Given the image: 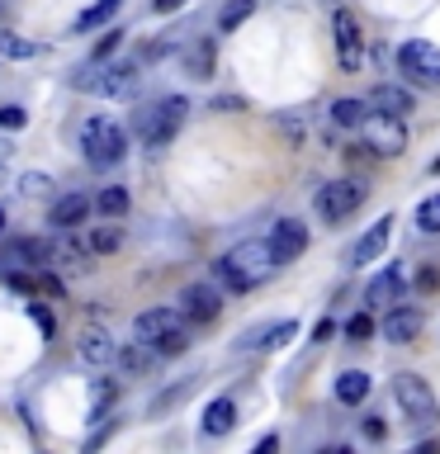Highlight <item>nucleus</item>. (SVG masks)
Listing matches in <instances>:
<instances>
[{
    "instance_id": "obj_1",
    "label": "nucleus",
    "mask_w": 440,
    "mask_h": 454,
    "mask_svg": "<svg viewBox=\"0 0 440 454\" xmlns=\"http://www.w3.org/2000/svg\"><path fill=\"white\" fill-rule=\"evenodd\" d=\"M275 270L279 265H275V255H270V241L251 237V241H237L227 255L213 261V279H218L227 294H247V289H255V284H265Z\"/></svg>"
},
{
    "instance_id": "obj_2",
    "label": "nucleus",
    "mask_w": 440,
    "mask_h": 454,
    "mask_svg": "<svg viewBox=\"0 0 440 454\" xmlns=\"http://www.w3.org/2000/svg\"><path fill=\"white\" fill-rule=\"evenodd\" d=\"M185 114H190V99H185V95H166V99H156V105H142L133 114V128H138L142 147H147V152L170 147L176 133L185 128Z\"/></svg>"
},
{
    "instance_id": "obj_3",
    "label": "nucleus",
    "mask_w": 440,
    "mask_h": 454,
    "mask_svg": "<svg viewBox=\"0 0 440 454\" xmlns=\"http://www.w3.org/2000/svg\"><path fill=\"white\" fill-rule=\"evenodd\" d=\"M71 85L85 95H105V99H133L142 90V76L133 62H90L81 67L76 76H71Z\"/></svg>"
},
{
    "instance_id": "obj_4",
    "label": "nucleus",
    "mask_w": 440,
    "mask_h": 454,
    "mask_svg": "<svg viewBox=\"0 0 440 454\" xmlns=\"http://www.w3.org/2000/svg\"><path fill=\"white\" fill-rule=\"evenodd\" d=\"M393 397H397V407H403V421L417 435H426V431L440 426V403H436L431 383H426L421 374H397L393 379Z\"/></svg>"
},
{
    "instance_id": "obj_5",
    "label": "nucleus",
    "mask_w": 440,
    "mask_h": 454,
    "mask_svg": "<svg viewBox=\"0 0 440 454\" xmlns=\"http://www.w3.org/2000/svg\"><path fill=\"white\" fill-rule=\"evenodd\" d=\"M81 152L90 170H109L128 156V133L109 119H85L81 123Z\"/></svg>"
},
{
    "instance_id": "obj_6",
    "label": "nucleus",
    "mask_w": 440,
    "mask_h": 454,
    "mask_svg": "<svg viewBox=\"0 0 440 454\" xmlns=\"http://www.w3.org/2000/svg\"><path fill=\"white\" fill-rule=\"evenodd\" d=\"M397 71H403L412 85L436 90V85H440V48L431 38H407L403 48H397Z\"/></svg>"
},
{
    "instance_id": "obj_7",
    "label": "nucleus",
    "mask_w": 440,
    "mask_h": 454,
    "mask_svg": "<svg viewBox=\"0 0 440 454\" xmlns=\"http://www.w3.org/2000/svg\"><path fill=\"white\" fill-rule=\"evenodd\" d=\"M360 204H365V184L360 180H326L318 190V218L322 223H346Z\"/></svg>"
},
{
    "instance_id": "obj_8",
    "label": "nucleus",
    "mask_w": 440,
    "mask_h": 454,
    "mask_svg": "<svg viewBox=\"0 0 440 454\" xmlns=\"http://www.w3.org/2000/svg\"><path fill=\"white\" fill-rule=\"evenodd\" d=\"M332 38H336V62L341 71H360L365 67V38H360V20L350 10L332 14Z\"/></svg>"
},
{
    "instance_id": "obj_9",
    "label": "nucleus",
    "mask_w": 440,
    "mask_h": 454,
    "mask_svg": "<svg viewBox=\"0 0 440 454\" xmlns=\"http://www.w3.org/2000/svg\"><path fill=\"white\" fill-rule=\"evenodd\" d=\"M365 147L374 156H397L407 147V123L403 119H383V114H369L365 119Z\"/></svg>"
},
{
    "instance_id": "obj_10",
    "label": "nucleus",
    "mask_w": 440,
    "mask_h": 454,
    "mask_svg": "<svg viewBox=\"0 0 440 454\" xmlns=\"http://www.w3.org/2000/svg\"><path fill=\"white\" fill-rule=\"evenodd\" d=\"M270 255H275V265H289L298 261V255L308 251V227L298 223V218H279L275 227H270Z\"/></svg>"
},
{
    "instance_id": "obj_11",
    "label": "nucleus",
    "mask_w": 440,
    "mask_h": 454,
    "mask_svg": "<svg viewBox=\"0 0 440 454\" xmlns=\"http://www.w3.org/2000/svg\"><path fill=\"white\" fill-rule=\"evenodd\" d=\"M0 261L5 265H14V270H48V261H52V247L43 237H14V241H5L0 247Z\"/></svg>"
},
{
    "instance_id": "obj_12",
    "label": "nucleus",
    "mask_w": 440,
    "mask_h": 454,
    "mask_svg": "<svg viewBox=\"0 0 440 454\" xmlns=\"http://www.w3.org/2000/svg\"><path fill=\"white\" fill-rule=\"evenodd\" d=\"M223 312V294L213 289V284H190V289L180 294V317L185 322H194V326H204L213 322Z\"/></svg>"
},
{
    "instance_id": "obj_13",
    "label": "nucleus",
    "mask_w": 440,
    "mask_h": 454,
    "mask_svg": "<svg viewBox=\"0 0 440 454\" xmlns=\"http://www.w3.org/2000/svg\"><path fill=\"white\" fill-rule=\"evenodd\" d=\"M389 237H393V213H383V218H379V223L369 227V232H365V237H360V241H355V247L346 251V265H350V270L374 265L379 255L389 251Z\"/></svg>"
},
{
    "instance_id": "obj_14",
    "label": "nucleus",
    "mask_w": 440,
    "mask_h": 454,
    "mask_svg": "<svg viewBox=\"0 0 440 454\" xmlns=\"http://www.w3.org/2000/svg\"><path fill=\"white\" fill-rule=\"evenodd\" d=\"M421 326H426V317H421V308H412V303H393L389 312H383V340H393V346H407V340H417L421 336Z\"/></svg>"
},
{
    "instance_id": "obj_15",
    "label": "nucleus",
    "mask_w": 440,
    "mask_h": 454,
    "mask_svg": "<svg viewBox=\"0 0 440 454\" xmlns=\"http://www.w3.org/2000/svg\"><path fill=\"white\" fill-rule=\"evenodd\" d=\"M180 326H190V322H185L176 308H147V312H138V317H133V336L142 340V346H156L161 336L180 332Z\"/></svg>"
},
{
    "instance_id": "obj_16",
    "label": "nucleus",
    "mask_w": 440,
    "mask_h": 454,
    "mask_svg": "<svg viewBox=\"0 0 440 454\" xmlns=\"http://www.w3.org/2000/svg\"><path fill=\"white\" fill-rule=\"evenodd\" d=\"M76 355H81V364H90V369H109L119 346H114V336L105 326L90 322V326H81V336H76Z\"/></svg>"
},
{
    "instance_id": "obj_17",
    "label": "nucleus",
    "mask_w": 440,
    "mask_h": 454,
    "mask_svg": "<svg viewBox=\"0 0 440 454\" xmlns=\"http://www.w3.org/2000/svg\"><path fill=\"white\" fill-rule=\"evenodd\" d=\"M365 105H369V114H383V119H403L407 123V114L417 109V99H412V90H403V85H374V90L365 95Z\"/></svg>"
},
{
    "instance_id": "obj_18",
    "label": "nucleus",
    "mask_w": 440,
    "mask_h": 454,
    "mask_svg": "<svg viewBox=\"0 0 440 454\" xmlns=\"http://www.w3.org/2000/svg\"><path fill=\"white\" fill-rule=\"evenodd\" d=\"M403 289H407L403 270H397V265H383L379 275L369 279V289H365V308H393V303H403Z\"/></svg>"
},
{
    "instance_id": "obj_19",
    "label": "nucleus",
    "mask_w": 440,
    "mask_h": 454,
    "mask_svg": "<svg viewBox=\"0 0 440 454\" xmlns=\"http://www.w3.org/2000/svg\"><path fill=\"white\" fill-rule=\"evenodd\" d=\"M294 336H298V322H294V317L265 322V326H255V332L241 336V340H237V350H279V346H289Z\"/></svg>"
},
{
    "instance_id": "obj_20",
    "label": "nucleus",
    "mask_w": 440,
    "mask_h": 454,
    "mask_svg": "<svg viewBox=\"0 0 440 454\" xmlns=\"http://www.w3.org/2000/svg\"><path fill=\"white\" fill-rule=\"evenodd\" d=\"M180 62H185V76H194V81H213V67H218V43H213V38H194V43H185Z\"/></svg>"
},
{
    "instance_id": "obj_21",
    "label": "nucleus",
    "mask_w": 440,
    "mask_h": 454,
    "mask_svg": "<svg viewBox=\"0 0 440 454\" xmlns=\"http://www.w3.org/2000/svg\"><path fill=\"white\" fill-rule=\"evenodd\" d=\"M85 218H90V199L85 194H62L48 213V223L57 227V232H71V227H81Z\"/></svg>"
},
{
    "instance_id": "obj_22",
    "label": "nucleus",
    "mask_w": 440,
    "mask_h": 454,
    "mask_svg": "<svg viewBox=\"0 0 440 454\" xmlns=\"http://www.w3.org/2000/svg\"><path fill=\"white\" fill-rule=\"evenodd\" d=\"M369 388H374V379L365 374V369H346V374H336V403L341 407H360L365 397H369Z\"/></svg>"
},
{
    "instance_id": "obj_23",
    "label": "nucleus",
    "mask_w": 440,
    "mask_h": 454,
    "mask_svg": "<svg viewBox=\"0 0 440 454\" xmlns=\"http://www.w3.org/2000/svg\"><path fill=\"white\" fill-rule=\"evenodd\" d=\"M199 426H204V435H213V440L227 435L237 426V403H232V397H213V403L204 407V421H199Z\"/></svg>"
},
{
    "instance_id": "obj_24",
    "label": "nucleus",
    "mask_w": 440,
    "mask_h": 454,
    "mask_svg": "<svg viewBox=\"0 0 440 454\" xmlns=\"http://www.w3.org/2000/svg\"><path fill=\"white\" fill-rule=\"evenodd\" d=\"M119 10H123V0H95V5H85V10L76 14V20H71V28H76V34H90V28L109 24Z\"/></svg>"
},
{
    "instance_id": "obj_25",
    "label": "nucleus",
    "mask_w": 440,
    "mask_h": 454,
    "mask_svg": "<svg viewBox=\"0 0 440 454\" xmlns=\"http://www.w3.org/2000/svg\"><path fill=\"white\" fill-rule=\"evenodd\" d=\"M38 52H43V43L14 34V28H0V57H5V62H28V57H38Z\"/></svg>"
},
{
    "instance_id": "obj_26",
    "label": "nucleus",
    "mask_w": 440,
    "mask_h": 454,
    "mask_svg": "<svg viewBox=\"0 0 440 454\" xmlns=\"http://www.w3.org/2000/svg\"><path fill=\"white\" fill-rule=\"evenodd\" d=\"M161 355H156L152 346H142V340H133V346H123L119 355H114V364L123 369V374H142V369H152Z\"/></svg>"
},
{
    "instance_id": "obj_27",
    "label": "nucleus",
    "mask_w": 440,
    "mask_h": 454,
    "mask_svg": "<svg viewBox=\"0 0 440 454\" xmlns=\"http://www.w3.org/2000/svg\"><path fill=\"white\" fill-rule=\"evenodd\" d=\"M194 388H199V374L180 379V383H170L166 393H156V397H152V407H147V411H152V417H166V411H170V407H180V403H185V397H190Z\"/></svg>"
},
{
    "instance_id": "obj_28",
    "label": "nucleus",
    "mask_w": 440,
    "mask_h": 454,
    "mask_svg": "<svg viewBox=\"0 0 440 454\" xmlns=\"http://www.w3.org/2000/svg\"><path fill=\"white\" fill-rule=\"evenodd\" d=\"M251 14H255V0H227V5L218 10V34H237Z\"/></svg>"
},
{
    "instance_id": "obj_29",
    "label": "nucleus",
    "mask_w": 440,
    "mask_h": 454,
    "mask_svg": "<svg viewBox=\"0 0 440 454\" xmlns=\"http://www.w3.org/2000/svg\"><path fill=\"white\" fill-rule=\"evenodd\" d=\"M365 119H369L365 99H336V105H332V123L336 128H365Z\"/></svg>"
},
{
    "instance_id": "obj_30",
    "label": "nucleus",
    "mask_w": 440,
    "mask_h": 454,
    "mask_svg": "<svg viewBox=\"0 0 440 454\" xmlns=\"http://www.w3.org/2000/svg\"><path fill=\"white\" fill-rule=\"evenodd\" d=\"M128 204H133V199H128V190H123V184H105V190L95 194V208L105 213V218H123V213H128Z\"/></svg>"
},
{
    "instance_id": "obj_31",
    "label": "nucleus",
    "mask_w": 440,
    "mask_h": 454,
    "mask_svg": "<svg viewBox=\"0 0 440 454\" xmlns=\"http://www.w3.org/2000/svg\"><path fill=\"white\" fill-rule=\"evenodd\" d=\"M119 247H123V227L114 223V218H109L105 227H95V232H90V251H95V255H114Z\"/></svg>"
},
{
    "instance_id": "obj_32",
    "label": "nucleus",
    "mask_w": 440,
    "mask_h": 454,
    "mask_svg": "<svg viewBox=\"0 0 440 454\" xmlns=\"http://www.w3.org/2000/svg\"><path fill=\"white\" fill-rule=\"evenodd\" d=\"M90 247H81V241H62V247H52V261H62L67 270H90Z\"/></svg>"
},
{
    "instance_id": "obj_33",
    "label": "nucleus",
    "mask_w": 440,
    "mask_h": 454,
    "mask_svg": "<svg viewBox=\"0 0 440 454\" xmlns=\"http://www.w3.org/2000/svg\"><path fill=\"white\" fill-rule=\"evenodd\" d=\"M417 232H426V237L440 232V194H431V199L417 204Z\"/></svg>"
},
{
    "instance_id": "obj_34",
    "label": "nucleus",
    "mask_w": 440,
    "mask_h": 454,
    "mask_svg": "<svg viewBox=\"0 0 440 454\" xmlns=\"http://www.w3.org/2000/svg\"><path fill=\"white\" fill-rule=\"evenodd\" d=\"M114 397H119V383H114V379H99L95 388H90V417H105Z\"/></svg>"
},
{
    "instance_id": "obj_35",
    "label": "nucleus",
    "mask_w": 440,
    "mask_h": 454,
    "mask_svg": "<svg viewBox=\"0 0 440 454\" xmlns=\"http://www.w3.org/2000/svg\"><path fill=\"white\" fill-rule=\"evenodd\" d=\"M341 332H346V340H355V346L374 336V317H369V308H365V312H355V317H346V326H341Z\"/></svg>"
},
{
    "instance_id": "obj_36",
    "label": "nucleus",
    "mask_w": 440,
    "mask_h": 454,
    "mask_svg": "<svg viewBox=\"0 0 440 454\" xmlns=\"http://www.w3.org/2000/svg\"><path fill=\"white\" fill-rule=\"evenodd\" d=\"M20 190H24L28 199H48V194H52V176H43V170H24V176H20Z\"/></svg>"
},
{
    "instance_id": "obj_37",
    "label": "nucleus",
    "mask_w": 440,
    "mask_h": 454,
    "mask_svg": "<svg viewBox=\"0 0 440 454\" xmlns=\"http://www.w3.org/2000/svg\"><path fill=\"white\" fill-rule=\"evenodd\" d=\"M152 350H156V355H185V350H190V326H180V332L161 336V340H156Z\"/></svg>"
},
{
    "instance_id": "obj_38",
    "label": "nucleus",
    "mask_w": 440,
    "mask_h": 454,
    "mask_svg": "<svg viewBox=\"0 0 440 454\" xmlns=\"http://www.w3.org/2000/svg\"><path fill=\"white\" fill-rule=\"evenodd\" d=\"M119 48H123V28H109V34H105V38H99V43H95V52H90V62H109V57H114V52H119Z\"/></svg>"
},
{
    "instance_id": "obj_39",
    "label": "nucleus",
    "mask_w": 440,
    "mask_h": 454,
    "mask_svg": "<svg viewBox=\"0 0 440 454\" xmlns=\"http://www.w3.org/2000/svg\"><path fill=\"white\" fill-rule=\"evenodd\" d=\"M28 317H34V326H38V332H43V340H48V336L57 332V322H52V312H48V308H43V303H28Z\"/></svg>"
},
{
    "instance_id": "obj_40",
    "label": "nucleus",
    "mask_w": 440,
    "mask_h": 454,
    "mask_svg": "<svg viewBox=\"0 0 440 454\" xmlns=\"http://www.w3.org/2000/svg\"><path fill=\"white\" fill-rule=\"evenodd\" d=\"M28 123V114L20 105H0V128H10V133H20V128Z\"/></svg>"
},
{
    "instance_id": "obj_41",
    "label": "nucleus",
    "mask_w": 440,
    "mask_h": 454,
    "mask_svg": "<svg viewBox=\"0 0 440 454\" xmlns=\"http://www.w3.org/2000/svg\"><path fill=\"white\" fill-rule=\"evenodd\" d=\"M5 284H10L14 294H28V298L38 294V275H20V270H10V275H5Z\"/></svg>"
},
{
    "instance_id": "obj_42",
    "label": "nucleus",
    "mask_w": 440,
    "mask_h": 454,
    "mask_svg": "<svg viewBox=\"0 0 440 454\" xmlns=\"http://www.w3.org/2000/svg\"><path fill=\"white\" fill-rule=\"evenodd\" d=\"M440 289V270L436 265H421L417 270V294H436Z\"/></svg>"
},
{
    "instance_id": "obj_43",
    "label": "nucleus",
    "mask_w": 440,
    "mask_h": 454,
    "mask_svg": "<svg viewBox=\"0 0 440 454\" xmlns=\"http://www.w3.org/2000/svg\"><path fill=\"white\" fill-rule=\"evenodd\" d=\"M109 435H114V421H109V426H99V431H95V435L81 445V454H99V450H105V440H109Z\"/></svg>"
},
{
    "instance_id": "obj_44",
    "label": "nucleus",
    "mask_w": 440,
    "mask_h": 454,
    "mask_svg": "<svg viewBox=\"0 0 440 454\" xmlns=\"http://www.w3.org/2000/svg\"><path fill=\"white\" fill-rule=\"evenodd\" d=\"M251 454H279V435H261L255 440V450Z\"/></svg>"
},
{
    "instance_id": "obj_45",
    "label": "nucleus",
    "mask_w": 440,
    "mask_h": 454,
    "mask_svg": "<svg viewBox=\"0 0 440 454\" xmlns=\"http://www.w3.org/2000/svg\"><path fill=\"white\" fill-rule=\"evenodd\" d=\"M332 332H336V322H332V317H322L318 326H312V340H332Z\"/></svg>"
},
{
    "instance_id": "obj_46",
    "label": "nucleus",
    "mask_w": 440,
    "mask_h": 454,
    "mask_svg": "<svg viewBox=\"0 0 440 454\" xmlns=\"http://www.w3.org/2000/svg\"><path fill=\"white\" fill-rule=\"evenodd\" d=\"M185 10V0H152V14H176Z\"/></svg>"
},
{
    "instance_id": "obj_47",
    "label": "nucleus",
    "mask_w": 440,
    "mask_h": 454,
    "mask_svg": "<svg viewBox=\"0 0 440 454\" xmlns=\"http://www.w3.org/2000/svg\"><path fill=\"white\" fill-rule=\"evenodd\" d=\"M365 435H369V440H383L389 431H383V421H379V417H369V421H365Z\"/></svg>"
},
{
    "instance_id": "obj_48",
    "label": "nucleus",
    "mask_w": 440,
    "mask_h": 454,
    "mask_svg": "<svg viewBox=\"0 0 440 454\" xmlns=\"http://www.w3.org/2000/svg\"><path fill=\"white\" fill-rule=\"evenodd\" d=\"M412 454H440V440H421V445L412 450Z\"/></svg>"
},
{
    "instance_id": "obj_49",
    "label": "nucleus",
    "mask_w": 440,
    "mask_h": 454,
    "mask_svg": "<svg viewBox=\"0 0 440 454\" xmlns=\"http://www.w3.org/2000/svg\"><path fill=\"white\" fill-rule=\"evenodd\" d=\"M322 454H350L346 445H332V450H322Z\"/></svg>"
},
{
    "instance_id": "obj_50",
    "label": "nucleus",
    "mask_w": 440,
    "mask_h": 454,
    "mask_svg": "<svg viewBox=\"0 0 440 454\" xmlns=\"http://www.w3.org/2000/svg\"><path fill=\"white\" fill-rule=\"evenodd\" d=\"M431 176H440V156H436V161H431Z\"/></svg>"
},
{
    "instance_id": "obj_51",
    "label": "nucleus",
    "mask_w": 440,
    "mask_h": 454,
    "mask_svg": "<svg viewBox=\"0 0 440 454\" xmlns=\"http://www.w3.org/2000/svg\"><path fill=\"white\" fill-rule=\"evenodd\" d=\"M0 156H10V142H0Z\"/></svg>"
},
{
    "instance_id": "obj_52",
    "label": "nucleus",
    "mask_w": 440,
    "mask_h": 454,
    "mask_svg": "<svg viewBox=\"0 0 440 454\" xmlns=\"http://www.w3.org/2000/svg\"><path fill=\"white\" fill-rule=\"evenodd\" d=\"M0 232H5V208H0Z\"/></svg>"
},
{
    "instance_id": "obj_53",
    "label": "nucleus",
    "mask_w": 440,
    "mask_h": 454,
    "mask_svg": "<svg viewBox=\"0 0 440 454\" xmlns=\"http://www.w3.org/2000/svg\"><path fill=\"white\" fill-rule=\"evenodd\" d=\"M326 5H341V0H326Z\"/></svg>"
}]
</instances>
